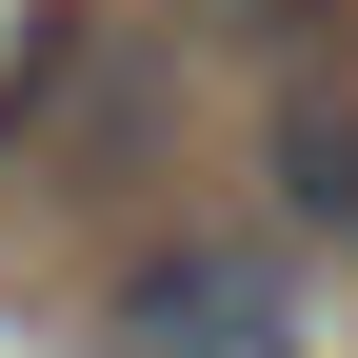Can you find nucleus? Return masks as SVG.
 I'll list each match as a JSON object with an SVG mask.
<instances>
[{
  "label": "nucleus",
  "mask_w": 358,
  "mask_h": 358,
  "mask_svg": "<svg viewBox=\"0 0 358 358\" xmlns=\"http://www.w3.org/2000/svg\"><path fill=\"white\" fill-rule=\"evenodd\" d=\"M100 358H299V279L259 239H140L100 279Z\"/></svg>",
  "instance_id": "obj_1"
},
{
  "label": "nucleus",
  "mask_w": 358,
  "mask_h": 358,
  "mask_svg": "<svg viewBox=\"0 0 358 358\" xmlns=\"http://www.w3.org/2000/svg\"><path fill=\"white\" fill-rule=\"evenodd\" d=\"M279 199H299V219H319V239H358V100H338V80H319V60H299V80H279Z\"/></svg>",
  "instance_id": "obj_2"
},
{
  "label": "nucleus",
  "mask_w": 358,
  "mask_h": 358,
  "mask_svg": "<svg viewBox=\"0 0 358 358\" xmlns=\"http://www.w3.org/2000/svg\"><path fill=\"white\" fill-rule=\"evenodd\" d=\"M219 40H259V60H319V0H199Z\"/></svg>",
  "instance_id": "obj_3"
}]
</instances>
